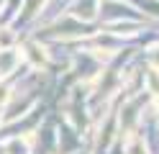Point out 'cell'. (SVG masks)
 Here are the masks:
<instances>
[{
  "label": "cell",
  "mask_w": 159,
  "mask_h": 154,
  "mask_svg": "<svg viewBox=\"0 0 159 154\" xmlns=\"http://www.w3.org/2000/svg\"><path fill=\"white\" fill-rule=\"evenodd\" d=\"M126 152H128V154H146V144H144V139L128 136V139H126Z\"/></svg>",
  "instance_id": "6da1fadb"
},
{
  "label": "cell",
  "mask_w": 159,
  "mask_h": 154,
  "mask_svg": "<svg viewBox=\"0 0 159 154\" xmlns=\"http://www.w3.org/2000/svg\"><path fill=\"white\" fill-rule=\"evenodd\" d=\"M146 90L152 95H159V69H149L146 72Z\"/></svg>",
  "instance_id": "7a4b0ae2"
},
{
  "label": "cell",
  "mask_w": 159,
  "mask_h": 154,
  "mask_svg": "<svg viewBox=\"0 0 159 154\" xmlns=\"http://www.w3.org/2000/svg\"><path fill=\"white\" fill-rule=\"evenodd\" d=\"M157 98H159V95H157ZM157 110H159V100H157Z\"/></svg>",
  "instance_id": "3957f363"
}]
</instances>
